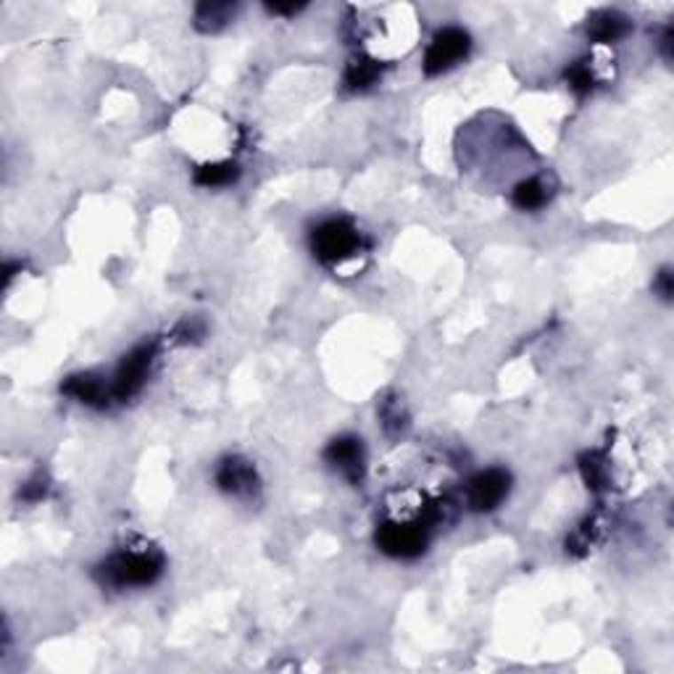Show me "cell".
<instances>
[{"instance_id": "8", "label": "cell", "mask_w": 674, "mask_h": 674, "mask_svg": "<svg viewBox=\"0 0 674 674\" xmlns=\"http://www.w3.org/2000/svg\"><path fill=\"white\" fill-rule=\"evenodd\" d=\"M324 458L337 472H343L351 482H361V477H364V446H361L359 438H353V435L335 438L324 450Z\"/></svg>"}, {"instance_id": "20", "label": "cell", "mask_w": 674, "mask_h": 674, "mask_svg": "<svg viewBox=\"0 0 674 674\" xmlns=\"http://www.w3.org/2000/svg\"><path fill=\"white\" fill-rule=\"evenodd\" d=\"M654 290H656V293H659L664 300H672L674 285H672V269H670V266H664V269L656 274V280H654Z\"/></svg>"}, {"instance_id": "1", "label": "cell", "mask_w": 674, "mask_h": 674, "mask_svg": "<svg viewBox=\"0 0 674 674\" xmlns=\"http://www.w3.org/2000/svg\"><path fill=\"white\" fill-rule=\"evenodd\" d=\"M106 580L119 588H146L163 572V559L153 551H124L103 564Z\"/></svg>"}, {"instance_id": "4", "label": "cell", "mask_w": 674, "mask_h": 674, "mask_svg": "<svg viewBox=\"0 0 674 674\" xmlns=\"http://www.w3.org/2000/svg\"><path fill=\"white\" fill-rule=\"evenodd\" d=\"M469 51H472L469 32H464L461 27L440 29L432 37V43H430V48L424 53V64H422L424 75L438 76L443 75V72H448V69H453L456 64H461L469 56Z\"/></svg>"}, {"instance_id": "3", "label": "cell", "mask_w": 674, "mask_h": 674, "mask_svg": "<svg viewBox=\"0 0 674 674\" xmlns=\"http://www.w3.org/2000/svg\"><path fill=\"white\" fill-rule=\"evenodd\" d=\"M430 522H385L377 529V545L393 559H416L427 551Z\"/></svg>"}, {"instance_id": "22", "label": "cell", "mask_w": 674, "mask_h": 674, "mask_svg": "<svg viewBox=\"0 0 674 674\" xmlns=\"http://www.w3.org/2000/svg\"><path fill=\"white\" fill-rule=\"evenodd\" d=\"M300 8H303V3H269L266 5V11L277 13V16H296Z\"/></svg>"}, {"instance_id": "2", "label": "cell", "mask_w": 674, "mask_h": 674, "mask_svg": "<svg viewBox=\"0 0 674 674\" xmlns=\"http://www.w3.org/2000/svg\"><path fill=\"white\" fill-rule=\"evenodd\" d=\"M361 234L359 229L345 219H329L319 225L311 234V250L324 264H340L359 253Z\"/></svg>"}, {"instance_id": "14", "label": "cell", "mask_w": 674, "mask_h": 674, "mask_svg": "<svg viewBox=\"0 0 674 674\" xmlns=\"http://www.w3.org/2000/svg\"><path fill=\"white\" fill-rule=\"evenodd\" d=\"M379 76H382L379 61L369 59V56H356V59H351V64L345 69V84L351 90H367V87L375 84Z\"/></svg>"}, {"instance_id": "7", "label": "cell", "mask_w": 674, "mask_h": 674, "mask_svg": "<svg viewBox=\"0 0 674 674\" xmlns=\"http://www.w3.org/2000/svg\"><path fill=\"white\" fill-rule=\"evenodd\" d=\"M217 485L229 496H253L258 490V474L250 461L229 456L217 469Z\"/></svg>"}, {"instance_id": "23", "label": "cell", "mask_w": 674, "mask_h": 674, "mask_svg": "<svg viewBox=\"0 0 674 674\" xmlns=\"http://www.w3.org/2000/svg\"><path fill=\"white\" fill-rule=\"evenodd\" d=\"M672 27H667V29H664V37H662V51H664V59H667V61H672Z\"/></svg>"}, {"instance_id": "12", "label": "cell", "mask_w": 674, "mask_h": 674, "mask_svg": "<svg viewBox=\"0 0 674 674\" xmlns=\"http://www.w3.org/2000/svg\"><path fill=\"white\" fill-rule=\"evenodd\" d=\"M237 5L232 3H201L195 8V27L201 32H219L232 21Z\"/></svg>"}, {"instance_id": "21", "label": "cell", "mask_w": 674, "mask_h": 674, "mask_svg": "<svg viewBox=\"0 0 674 674\" xmlns=\"http://www.w3.org/2000/svg\"><path fill=\"white\" fill-rule=\"evenodd\" d=\"M177 335L187 343V340H193V337H201V335H203V324H201V321H195V319H185V321L177 327Z\"/></svg>"}, {"instance_id": "17", "label": "cell", "mask_w": 674, "mask_h": 674, "mask_svg": "<svg viewBox=\"0 0 674 674\" xmlns=\"http://www.w3.org/2000/svg\"><path fill=\"white\" fill-rule=\"evenodd\" d=\"M593 540H596V522L588 519L585 525L577 527V532L567 540V551L583 556V553H588V548L593 545Z\"/></svg>"}, {"instance_id": "15", "label": "cell", "mask_w": 674, "mask_h": 674, "mask_svg": "<svg viewBox=\"0 0 674 674\" xmlns=\"http://www.w3.org/2000/svg\"><path fill=\"white\" fill-rule=\"evenodd\" d=\"M379 419H382V427L390 438H398L406 427H408V416L403 411V403L395 400V398H385L382 406H379Z\"/></svg>"}, {"instance_id": "13", "label": "cell", "mask_w": 674, "mask_h": 674, "mask_svg": "<svg viewBox=\"0 0 674 674\" xmlns=\"http://www.w3.org/2000/svg\"><path fill=\"white\" fill-rule=\"evenodd\" d=\"M240 177V166L232 161H219V163H203L195 169V185L201 187H225L232 185Z\"/></svg>"}, {"instance_id": "19", "label": "cell", "mask_w": 674, "mask_h": 674, "mask_svg": "<svg viewBox=\"0 0 674 674\" xmlns=\"http://www.w3.org/2000/svg\"><path fill=\"white\" fill-rule=\"evenodd\" d=\"M45 493H48V480H45L43 474L32 477V480L21 488V498H24V501H29V504L43 501V498H45Z\"/></svg>"}, {"instance_id": "18", "label": "cell", "mask_w": 674, "mask_h": 674, "mask_svg": "<svg viewBox=\"0 0 674 674\" xmlns=\"http://www.w3.org/2000/svg\"><path fill=\"white\" fill-rule=\"evenodd\" d=\"M567 82H569V87L575 92L585 95V92L593 90V72H591V67L585 61H580V64H575V67L567 69Z\"/></svg>"}, {"instance_id": "16", "label": "cell", "mask_w": 674, "mask_h": 674, "mask_svg": "<svg viewBox=\"0 0 674 674\" xmlns=\"http://www.w3.org/2000/svg\"><path fill=\"white\" fill-rule=\"evenodd\" d=\"M580 472H583V480L588 485V490L593 493H600L603 488H608V474H606V461L600 453H588L580 464Z\"/></svg>"}, {"instance_id": "5", "label": "cell", "mask_w": 674, "mask_h": 674, "mask_svg": "<svg viewBox=\"0 0 674 674\" xmlns=\"http://www.w3.org/2000/svg\"><path fill=\"white\" fill-rule=\"evenodd\" d=\"M511 488V474L504 469H485L466 485V504L472 511H493L504 504Z\"/></svg>"}, {"instance_id": "11", "label": "cell", "mask_w": 674, "mask_h": 674, "mask_svg": "<svg viewBox=\"0 0 674 674\" xmlns=\"http://www.w3.org/2000/svg\"><path fill=\"white\" fill-rule=\"evenodd\" d=\"M551 198V190L548 185L540 179V177H529V179H522L514 193H511V203L522 211H537L548 203Z\"/></svg>"}, {"instance_id": "10", "label": "cell", "mask_w": 674, "mask_h": 674, "mask_svg": "<svg viewBox=\"0 0 674 674\" xmlns=\"http://www.w3.org/2000/svg\"><path fill=\"white\" fill-rule=\"evenodd\" d=\"M627 32H630V21L619 11H599L588 19V35L593 43H600V45L616 43Z\"/></svg>"}, {"instance_id": "9", "label": "cell", "mask_w": 674, "mask_h": 674, "mask_svg": "<svg viewBox=\"0 0 674 674\" xmlns=\"http://www.w3.org/2000/svg\"><path fill=\"white\" fill-rule=\"evenodd\" d=\"M61 390H64L67 395L76 398L79 403L98 406V408L108 403V395H114V390H108V387H106V382H103L100 377L90 375V372L69 377V379L64 382V387H61Z\"/></svg>"}, {"instance_id": "6", "label": "cell", "mask_w": 674, "mask_h": 674, "mask_svg": "<svg viewBox=\"0 0 674 674\" xmlns=\"http://www.w3.org/2000/svg\"><path fill=\"white\" fill-rule=\"evenodd\" d=\"M153 356H155V345L153 343H146V345H138L135 351H130L119 369H116V377H114V398L119 400H127L132 395H138L148 379V369L153 364Z\"/></svg>"}]
</instances>
